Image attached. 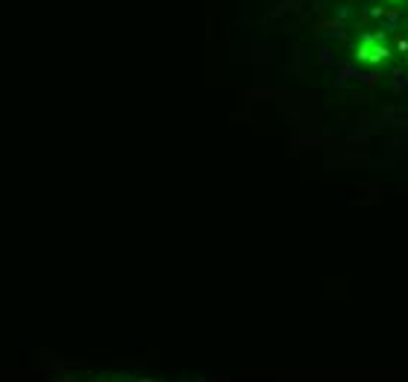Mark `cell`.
<instances>
[{
    "label": "cell",
    "mask_w": 408,
    "mask_h": 382,
    "mask_svg": "<svg viewBox=\"0 0 408 382\" xmlns=\"http://www.w3.org/2000/svg\"><path fill=\"white\" fill-rule=\"evenodd\" d=\"M396 24H400V9H394L385 21H382V33H385V36H388V33H394V30H396Z\"/></svg>",
    "instance_id": "obj_1"
},
{
    "label": "cell",
    "mask_w": 408,
    "mask_h": 382,
    "mask_svg": "<svg viewBox=\"0 0 408 382\" xmlns=\"http://www.w3.org/2000/svg\"><path fill=\"white\" fill-rule=\"evenodd\" d=\"M400 50H402V53H408V42H406V39H400Z\"/></svg>",
    "instance_id": "obj_2"
},
{
    "label": "cell",
    "mask_w": 408,
    "mask_h": 382,
    "mask_svg": "<svg viewBox=\"0 0 408 382\" xmlns=\"http://www.w3.org/2000/svg\"><path fill=\"white\" fill-rule=\"evenodd\" d=\"M390 3H400V0H390Z\"/></svg>",
    "instance_id": "obj_3"
}]
</instances>
